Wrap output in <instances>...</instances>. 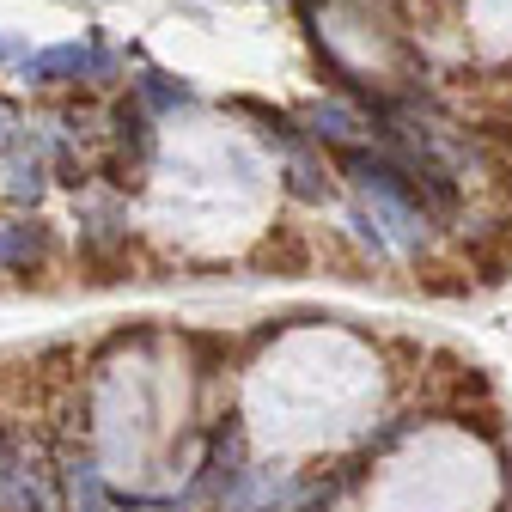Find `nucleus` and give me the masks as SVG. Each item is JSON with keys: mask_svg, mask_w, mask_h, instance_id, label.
<instances>
[{"mask_svg": "<svg viewBox=\"0 0 512 512\" xmlns=\"http://www.w3.org/2000/svg\"><path fill=\"white\" fill-rule=\"evenodd\" d=\"M13 445H7V433H0V512H7V482H13Z\"/></svg>", "mask_w": 512, "mask_h": 512, "instance_id": "7", "label": "nucleus"}, {"mask_svg": "<svg viewBox=\"0 0 512 512\" xmlns=\"http://www.w3.org/2000/svg\"><path fill=\"white\" fill-rule=\"evenodd\" d=\"M68 512H110V494H104V476L98 464H68Z\"/></svg>", "mask_w": 512, "mask_h": 512, "instance_id": "3", "label": "nucleus"}, {"mask_svg": "<svg viewBox=\"0 0 512 512\" xmlns=\"http://www.w3.org/2000/svg\"><path fill=\"white\" fill-rule=\"evenodd\" d=\"M80 74H86V43H55V49H43V55L25 61V80L31 86H68Z\"/></svg>", "mask_w": 512, "mask_h": 512, "instance_id": "2", "label": "nucleus"}, {"mask_svg": "<svg viewBox=\"0 0 512 512\" xmlns=\"http://www.w3.org/2000/svg\"><path fill=\"white\" fill-rule=\"evenodd\" d=\"M311 128H317L324 141H348V135H354V116H348L342 104H330V110H311Z\"/></svg>", "mask_w": 512, "mask_h": 512, "instance_id": "5", "label": "nucleus"}, {"mask_svg": "<svg viewBox=\"0 0 512 512\" xmlns=\"http://www.w3.org/2000/svg\"><path fill=\"white\" fill-rule=\"evenodd\" d=\"M43 250H49V232L37 220H0V269L31 275L43 263Z\"/></svg>", "mask_w": 512, "mask_h": 512, "instance_id": "1", "label": "nucleus"}, {"mask_svg": "<svg viewBox=\"0 0 512 512\" xmlns=\"http://www.w3.org/2000/svg\"><path fill=\"white\" fill-rule=\"evenodd\" d=\"M141 92H147L153 104H183V98H189V92H183V86H171L165 74H147V80H141Z\"/></svg>", "mask_w": 512, "mask_h": 512, "instance_id": "6", "label": "nucleus"}, {"mask_svg": "<svg viewBox=\"0 0 512 512\" xmlns=\"http://www.w3.org/2000/svg\"><path fill=\"white\" fill-rule=\"evenodd\" d=\"M7 196H13V202H37V196H43V159H37V153H31V159L19 153V159L7 165Z\"/></svg>", "mask_w": 512, "mask_h": 512, "instance_id": "4", "label": "nucleus"}, {"mask_svg": "<svg viewBox=\"0 0 512 512\" xmlns=\"http://www.w3.org/2000/svg\"><path fill=\"white\" fill-rule=\"evenodd\" d=\"M13 128H19V116H13V104H0V141H13Z\"/></svg>", "mask_w": 512, "mask_h": 512, "instance_id": "8", "label": "nucleus"}]
</instances>
